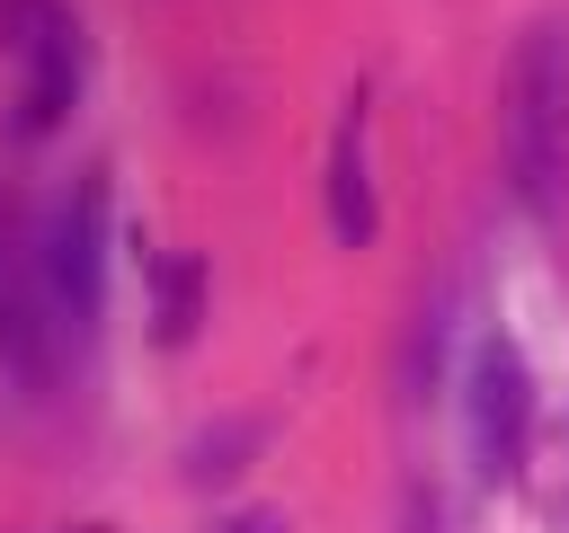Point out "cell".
Here are the masks:
<instances>
[{
	"label": "cell",
	"instance_id": "obj_1",
	"mask_svg": "<svg viewBox=\"0 0 569 533\" xmlns=\"http://www.w3.org/2000/svg\"><path fill=\"white\" fill-rule=\"evenodd\" d=\"M507 178L533 213H560L569 204V27L542 18L525 27L516 62H507Z\"/></svg>",
	"mask_w": 569,
	"mask_h": 533
},
{
	"label": "cell",
	"instance_id": "obj_2",
	"mask_svg": "<svg viewBox=\"0 0 569 533\" xmlns=\"http://www.w3.org/2000/svg\"><path fill=\"white\" fill-rule=\"evenodd\" d=\"M462 426H471V462H480V480H516V471H525L533 382H525V355H516L507 338H480V355H471V391H462Z\"/></svg>",
	"mask_w": 569,
	"mask_h": 533
},
{
	"label": "cell",
	"instance_id": "obj_3",
	"mask_svg": "<svg viewBox=\"0 0 569 533\" xmlns=\"http://www.w3.org/2000/svg\"><path fill=\"white\" fill-rule=\"evenodd\" d=\"M44 275H53L62 320H71V329H89V320H98V302H107V187H98V178H80V195L53 213Z\"/></svg>",
	"mask_w": 569,
	"mask_h": 533
},
{
	"label": "cell",
	"instance_id": "obj_4",
	"mask_svg": "<svg viewBox=\"0 0 569 533\" xmlns=\"http://www.w3.org/2000/svg\"><path fill=\"white\" fill-rule=\"evenodd\" d=\"M329 231H338V249H365V240H373V178H365V98H347V115H338V142H329Z\"/></svg>",
	"mask_w": 569,
	"mask_h": 533
},
{
	"label": "cell",
	"instance_id": "obj_5",
	"mask_svg": "<svg viewBox=\"0 0 569 533\" xmlns=\"http://www.w3.org/2000/svg\"><path fill=\"white\" fill-rule=\"evenodd\" d=\"M71 80H80V53H71V27H44V36H36V80H27V107H18V133H44V124H62V107H71Z\"/></svg>",
	"mask_w": 569,
	"mask_h": 533
},
{
	"label": "cell",
	"instance_id": "obj_6",
	"mask_svg": "<svg viewBox=\"0 0 569 533\" xmlns=\"http://www.w3.org/2000/svg\"><path fill=\"white\" fill-rule=\"evenodd\" d=\"M196 338V258H169L160 266V346H187Z\"/></svg>",
	"mask_w": 569,
	"mask_h": 533
},
{
	"label": "cell",
	"instance_id": "obj_7",
	"mask_svg": "<svg viewBox=\"0 0 569 533\" xmlns=\"http://www.w3.org/2000/svg\"><path fill=\"white\" fill-rule=\"evenodd\" d=\"M222 533H276V524H267V515H240V524H222Z\"/></svg>",
	"mask_w": 569,
	"mask_h": 533
}]
</instances>
